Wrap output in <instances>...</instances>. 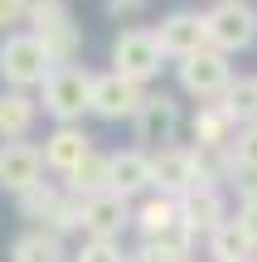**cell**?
I'll use <instances>...</instances> for the list:
<instances>
[{
	"label": "cell",
	"mask_w": 257,
	"mask_h": 262,
	"mask_svg": "<svg viewBox=\"0 0 257 262\" xmlns=\"http://www.w3.org/2000/svg\"><path fill=\"white\" fill-rule=\"evenodd\" d=\"M29 34L49 49L54 68H68L78 63V49H83V34L73 25V5L68 0H29Z\"/></svg>",
	"instance_id": "cell-3"
},
{
	"label": "cell",
	"mask_w": 257,
	"mask_h": 262,
	"mask_svg": "<svg viewBox=\"0 0 257 262\" xmlns=\"http://www.w3.org/2000/svg\"><path fill=\"white\" fill-rule=\"evenodd\" d=\"M107 189H112V156H107V150H92V156L68 175V194L97 199V194H107Z\"/></svg>",
	"instance_id": "cell-19"
},
{
	"label": "cell",
	"mask_w": 257,
	"mask_h": 262,
	"mask_svg": "<svg viewBox=\"0 0 257 262\" xmlns=\"http://www.w3.org/2000/svg\"><path fill=\"white\" fill-rule=\"evenodd\" d=\"M238 122H233V112L223 102H209V107H199L194 112V122H190V136H194V146L199 150H233V141H238Z\"/></svg>",
	"instance_id": "cell-16"
},
{
	"label": "cell",
	"mask_w": 257,
	"mask_h": 262,
	"mask_svg": "<svg viewBox=\"0 0 257 262\" xmlns=\"http://www.w3.org/2000/svg\"><path fill=\"white\" fill-rule=\"evenodd\" d=\"M112 189L122 199H146L151 194V150L131 146V150H112Z\"/></svg>",
	"instance_id": "cell-17"
},
{
	"label": "cell",
	"mask_w": 257,
	"mask_h": 262,
	"mask_svg": "<svg viewBox=\"0 0 257 262\" xmlns=\"http://www.w3.org/2000/svg\"><path fill=\"white\" fill-rule=\"evenodd\" d=\"M204 243H209V257H214V262H252V257H257V248L243 238V228L233 224V219L219 228V233H209Z\"/></svg>",
	"instance_id": "cell-21"
},
{
	"label": "cell",
	"mask_w": 257,
	"mask_h": 262,
	"mask_svg": "<svg viewBox=\"0 0 257 262\" xmlns=\"http://www.w3.org/2000/svg\"><path fill=\"white\" fill-rule=\"evenodd\" d=\"M136 228H141V243H155V238H175V233H184V224H180V199H170V194H146L141 204H136V219H131Z\"/></svg>",
	"instance_id": "cell-15"
},
{
	"label": "cell",
	"mask_w": 257,
	"mask_h": 262,
	"mask_svg": "<svg viewBox=\"0 0 257 262\" xmlns=\"http://www.w3.org/2000/svg\"><path fill=\"white\" fill-rule=\"evenodd\" d=\"M92 156V136H87L83 126H54L44 136V170H54V175H73L83 160Z\"/></svg>",
	"instance_id": "cell-14"
},
{
	"label": "cell",
	"mask_w": 257,
	"mask_h": 262,
	"mask_svg": "<svg viewBox=\"0 0 257 262\" xmlns=\"http://www.w3.org/2000/svg\"><path fill=\"white\" fill-rule=\"evenodd\" d=\"M29 19V0H0V34H15V25Z\"/></svg>",
	"instance_id": "cell-28"
},
{
	"label": "cell",
	"mask_w": 257,
	"mask_h": 262,
	"mask_svg": "<svg viewBox=\"0 0 257 262\" xmlns=\"http://www.w3.org/2000/svg\"><path fill=\"white\" fill-rule=\"evenodd\" d=\"M49 73H54V58L29 29H15V34L0 39V88L34 93V88L49 83Z\"/></svg>",
	"instance_id": "cell-2"
},
{
	"label": "cell",
	"mask_w": 257,
	"mask_h": 262,
	"mask_svg": "<svg viewBox=\"0 0 257 262\" xmlns=\"http://www.w3.org/2000/svg\"><path fill=\"white\" fill-rule=\"evenodd\" d=\"M160 44H155V29H122L112 44V73L131 78V83H151V78H160Z\"/></svg>",
	"instance_id": "cell-6"
},
{
	"label": "cell",
	"mask_w": 257,
	"mask_h": 262,
	"mask_svg": "<svg viewBox=\"0 0 257 262\" xmlns=\"http://www.w3.org/2000/svg\"><path fill=\"white\" fill-rule=\"evenodd\" d=\"M73 262H126V253L116 243H102V238H83V248L73 253Z\"/></svg>",
	"instance_id": "cell-26"
},
{
	"label": "cell",
	"mask_w": 257,
	"mask_h": 262,
	"mask_svg": "<svg viewBox=\"0 0 257 262\" xmlns=\"http://www.w3.org/2000/svg\"><path fill=\"white\" fill-rule=\"evenodd\" d=\"M151 185L155 194L184 199L199 189V160H194V146H160L151 150Z\"/></svg>",
	"instance_id": "cell-7"
},
{
	"label": "cell",
	"mask_w": 257,
	"mask_h": 262,
	"mask_svg": "<svg viewBox=\"0 0 257 262\" xmlns=\"http://www.w3.org/2000/svg\"><path fill=\"white\" fill-rule=\"evenodd\" d=\"M141 102H146L141 83L112 73V68L97 73V83H92V117H102V122H131V117L141 112Z\"/></svg>",
	"instance_id": "cell-10"
},
{
	"label": "cell",
	"mask_w": 257,
	"mask_h": 262,
	"mask_svg": "<svg viewBox=\"0 0 257 262\" xmlns=\"http://www.w3.org/2000/svg\"><path fill=\"white\" fill-rule=\"evenodd\" d=\"M92 83H97V73H87L83 63L54 68L49 83L39 88V107L54 117V126H78L92 112Z\"/></svg>",
	"instance_id": "cell-1"
},
{
	"label": "cell",
	"mask_w": 257,
	"mask_h": 262,
	"mask_svg": "<svg viewBox=\"0 0 257 262\" xmlns=\"http://www.w3.org/2000/svg\"><path fill=\"white\" fill-rule=\"evenodd\" d=\"M49 233H58V238H68V233H83V199L78 194H68L63 189V199H58V209L49 214Z\"/></svg>",
	"instance_id": "cell-25"
},
{
	"label": "cell",
	"mask_w": 257,
	"mask_h": 262,
	"mask_svg": "<svg viewBox=\"0 0 257 262\" xmlns=\"http://www.w3.org/2000/svg\"><path fill=\"white\" fill-rule=\"evenodd\" d=\"M58 199H63V189H54L49 180H39L34 189H25V194L15 199V209H19V219H29L34 228H44V224H49V214L58 209Z\"/></svg>",
	"instance_id": "cell-23"
},
{
	"label": "cell",
	"mask_w": 257,
	"mask_h": 262,
	"mask_svg": "<svg viewBox=\"0 0 257 262\" xmlns=\"http://www.w3.org/2000/svg\"><path fill=\"white\" fill-rule=\"evenodd\" d=\"M131 131L141 141V150H160L175 146V131H180V102L170 93H146L141 112L131 117Z\"/></svg>",
	"instance_id": "cell-8"
},
{
	"label": "cell",
	"mask_w": 257,
	"mask_h": 262,
	"mask_svg": "<svg viewBox=\"0 0 257 262\" xmlns=\"http://www.w3.org/2000/svg\"><path fill=\"white\" fill-rule=\"evenodd\" d=\"M39 122V97L0 88V141H25Z\"/></svg>",
	"instance_id": "cell-18"
},
{
	"label": "cell",
	"mask_w": 257,
	"mask_h": 262,
	"mask_svg": "<svg viewBox=\"0 0 257 262\" xmlns=\"http://www.w3.org/2000/svg\"><path fill=\"white\" fill-rule=\"evenodd\" d=\"M39 180H44V146H34V141H0V189L19 199Z\"/></svg>",
	"instance_id": "cell-11"
},
{
	"label": "cell",
	"mask_w": 257,
	"mask_h": 262,
	"mask_svg": "<svg viewBox=\"0 0 257 262\" xmlns=\"http://www.w3.org/2000/svg\"><path fill=\"white\" fill-rule=\"evenodd\" d=\"M175 78H180V93L199 97V107H209V102H223V93L233 88V63L219 49H199L194 58L175 63Z\"/></svg>",
	"instance_id": "cell-5"
},
{
	"label": "cell",
	"mask_w": 257,
	"mask_h": 262,
	"mask_svg": "<svg viewBox=\"0 0 257 262\" xmlns=\"http://www.w3.org/2000/svg\"><path fill=\"white\" fill-rule=\"evenodd\" d=\"M223 107L233 112L238 126H257V73H238L233 88L223 93Z\"/></svg>",
	"instance_id": "cell-22"
},
{
	"label": "cell",
	"mask_w": 257,
	"mask_h": 262,
	"mask_svg": "<svg viewBox=\"0 0 257 262\" xmlns=\"http://www.w3.org/2000/svg\"><path fill=\"white\" fill-rule=\"evenodd\" d=\"M141 262H194V238L190 233H175V238H155V243L136 248Z\"/></svg>",
	"instance_id": "cell-24"
},
{
	"label": "cell",
	"mask_w": 257,
	"mask_h": 262,
	"mask_svg": "<svg viewBox=\"0 0 257 262\" xmlns=\"http://www.w3.org/2000/svg\"><path fill=\"white\" fill-rule=\"evenodd\" d=\"M204 29H209V49L233 58L257 44V10L248 0H214V10H204Z\"/></svg>",
	"instance_id": "cell-4"
},
{
	"label": "cell",
	"mask_w": 257,
	"mask_h": 262,
	"mask_svg": "<svg viewBox=\"0 0 257 262\" xmlns=\"http://www.w3.org/2000/svg\"><path fill=\"white\" fill-rule=\"evenodd\" d=\"M126 262H141V257H136V253H131V257H126Z\"/></svg>",
	"instance_id": "cell-30"
},
{
	"label": "cell",
	"mask_w": 257,
	"mask_h": 262,
	"mask_svg": "<svg viewBox=\"0 0 257 262\" xmlns=\"http://www.w3.org/2000/svg\"><path fill=\"white\" fill-rule=\"evenodd\" d=\"M131 219H136V204L122 199L116 189H107V194H97V199H83V238L116 243V233H122Z\"/></svg>",
	"instance_id": "cell-12"
},
{
	"label": "cell",
	"mask_w": 257,
	"mask_h": 262,
	"mask_svg": "<svg viewBox=\"0 0 257 262\" xmlns=\"http://www.w3.org/2000/svg\"><path fill=\"white\" fill-rule=\"evenodd\" d=\"M63 238L49 233V228H25V233L10 243V262H63Z\"/></svg>",
	"instance_id": "cell-20"
},
{
	"label": "cell",
	"mask_w": 257,
	"mask_h": 262,
	"mask_svg": "<svg viewBox=\"0 0 257 262\" xmlns=\"http://www.w3.org/2000/svg\"><path fill=\"white\" fill-rule=\"evenodd\" d=\"M252 262H257V257H252Z\"/></svg>",
	"instance_id": "cell-31"
},
{
	"label": "cell",
	"mask_w": 257,
	"mask_h": 262,
	"mask_svg": "<svg viewBox=\"0 0 257 262\" xmlns=\"http://www.w3.org/2000/svg\"><path fill=\"white\" fill-rule=\"evenodd\" d=\"M146 0H107V10H112V15H122V10H141Z\"/></svg>",
	"instance_id": "cell-29"
},
{
	"label": "cell",
	"mask_w": 257,
	"mask_h": 262,
	"mask_svg": "<svg viewBox=\"0 0 257 262\" xmlns=\"http://www.w3.org/2000/svg\"><path fill=\"white\" fill-rule=\"evenodd\" d=\"M228 204H223V189H194V194L180 199V224L190 238H209L228 224Z\"/></svg>",
	"instance_id": "cell-13"
},
{
	"label": "cell",
	"mask_w": 257,
	"mask_h": 262,
	"mask_svg": "<svg viewBox=\"0 0 257 262\" xmlns=\"http://www.w3.org/2000/svg\"><path fill=\"white\" fill-rule=\"evenodd\" d=\"M233 224L243 228V238L257 248V194H238V209H233Z\"/></svg>",
	"instance_id": "cell-27"
},
{
	"label": "cell",
	"mask_w": 257,
	"mask_h": 262,
	"mask_svg": "<svg viewBox=\"0 0 257 262\" xmlns=\"http://www.w3.org/2000/svg\"><path fill=\"white\" fill-rule=\"evenodd\" d=\"M155 44H160V54H165V58H175V63L194 58L199 49H209L204 15H199V10H170V15L160 19V29H155Z\"/></svg>",
	"instance_id": "cell-9"
}]
</instances>
